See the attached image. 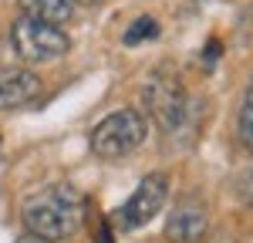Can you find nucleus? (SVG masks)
Instances as JSON below:
<instances>
[{
  "label": "nucleus",
  "instance_id": "obj_3",
  "mask_svg": "<svg viewBox=\"0 0 253 243\" xmlns=\"http://www.w3.org/2000/svg\"><path fill=\"white\" fill-rule=\"evenodd\" d=\"M10 44L24 61L31 64H44V61H58L68 54L71 40L64 34V27L58 24H44V20L24 17L20 14L14 24H10Z\"/></svg>",
  "mask_w": 253,
  "mask_h": 243
},
{
  "label": "nucleus",
  "instance_id": "obj_1",
  "mask_svg": "<svg viewBox=\"0 0 253 243\" xmlns=\"http://www.w3.org/2000/svg\"><path fill=\"white\" fill-rule=\"evenodd\" d=\"M20 220L27 226V233H38L44 240H68L75 237L84 223V196L71 182H58V186H44L24 202Z\"/></svg>",
  "mask_w": 253,
  "mask_h": 243
},
{
  "label": "nucleus",
  "instance_id": "obj_12",
  "mask_svg": "<svg viewBox=\"0 0 253 243\" xmlns=\"http://www.w3.org/2000/svg\"><path fill=\"white\" fill-rule=\"evenodd\" d=\"M14 243H54V240H44V237H38V233H24V237H17Z\"/></svg>",
  "mask_w": 253,
  "mask_h": 243
},
{
  "label": "nucleus",
  "instance_id": "obj_6",
  "mask_svg": "<svg viewBox=\"0 0 253 243\" xmlns=\"http://www.w3.org/2000/svg\"><path fill=\"white\" fill-rule=\"evenodd\" d=\"M41 78L27 68H3L0 71V112L3 108H20L41 95Z\"/></svg>",
  "mask_w": 253,
  "mask_h": 243
},
{
  "label": "nucleus",
  "instance_id": "obj_4",
  "mask_svg": "<svg viewBox=\"0 0 253 243\" xmlns=\"http://www.w3.org/2000/svg\"><path fill=\"white\" fill-rule=\"evenodd\" d=\"M145 105L166 135H175L189 125V95H186L182 81L169 71H159L145 81Z\"/></svg>",
  "mask_w": 253,
  "mask_h": 243
},
{
  "label": "nucleus",
  "instance_id": "obj_5",
  "mask_svg": "<svg viewBox=\"0 0 253 243\" xmlns=\"http://www.w3.org/2000/svg\"><path fill=\"white\" fill-rule=\"evenodd\" d=\"M166 200H169V176L166 172H149L135 186V193L125 200V206L118 209V223L125 230H138L166 206Z\"/></svg>",
  "mask_w": 253,
  "mask_h": 243
},
{
  "label": "nucleus",
  "instance_id": "obj_11",
  "mask_svg": "<svg viewBox=\"0 0 253 243\" xmlns=\"http://www.w3.org/2000/svg\"><path fill=\"white\" fill-rule=\"evenodd\" d=\"M233 193L240 202H247V206H253V165H247V169H240L233 179Z\"/></svg>",
  "mask_w": 253,
  "mask_h": 243
},
{
  "label": "nucleus",
  "instance_id": "obj_14",
  "mask_svg": "<svg viewBox=\"0 0 253 243\" xmlns=\"http://www.w3.org/2000/svg\"><path fill=\"white\" fill-rule=\"evenodd\" d=\"M71 3H88V7H95V3H101V0H71Z\"/></svg>",
  "mask_w": 253,
  "mask_h": 243
},
{
  "label": "nucleus",
  "instance_id": "obj_9",
  "mask_svg": "<svg viewBox=\"0 0 253 243\" xmlns=\"http://www.w3.org/2000/svg\"><path fill=\"white\" fill-rule=\"evenodd\" d=\"M240 142H243L247 152H253V78L247 84L243 105H240Z\"/></svg>",
  "mask_w": 253,
  "mask_h": 243
},
{
  "label": "nucleus",
  "instance_id": "obj_13",
  "mask_svg": "<svg viewBox=\"0 0 253 243\" xmlns=\"http://www.w3.org/2000/svg\"><path fill=\"white\" fill-rule=\"evenodd\" d=\"M216 54H219V44H216V40H213V44H210V47H206V61H213Z\"/></svg>",
  "mask_w": 253,
  "mask_h": 243
},
{
  "label": "nucleus",
  "instance_id": "obj_8",
  "mask_svg": "<svg viewBox=\"0 0 253 243\" xmlns=\"http://www.w3.org/2000/svg\"><path fill=\"white\" fill-rule=\"evenodd\" d=\"M17 10L24 17L58 24V27H64L68 20L75 17V3L71 0H17Z\"/></svg>",
  "mask_w": 253,
  "mask_h": 243
},
{
  "label": "nucleus",
  "instance_id": "obj_2",
  "mask_svg": "<svg viewBox=\"0 0 253 243\" xmlns=\"http://www.w3.org/2000/svg\"><path fill=\"white\" fill-rule=\"evenodd\" d=\"M149 135V119L135 108H118L91 128V152L98 159H125Z\"/></svg>",
  "mask_w": 253,
  "mask_h": 243
},
{
  "label": "nucleus",
  "instance_id": "obj_10",
  "mask_svg": "<svg viewBox=\"0 0 253 243\" xmlns=\"http://www.w3.org/2000/svg\"><path fill=\"white\" fill-rule=\"evenodd\" d=\"M159 38V20L156 17H138L125 34H122V40L128 44V47H135V44H142V40H156Z\"/></svg>",
  "mask_w": 253,
  "mask_h": 243
},
{
  "label": "nucleus",
  "instance_id": "obj_7",
  "mask_svg": "<svg viewBox=\"0 0 253 243\" xmlns=\"http://www.w3.org/2000/svg\"><path fill=\"white\" fill-rule=\"evenodd\" d=\"M203 233H206V209L199 202L175 206L169 216V226H166V237L172 243H196L203 240Z\"/></svg>",
  "mask_w": 253,
  "mask_h": 243
}]
</instances>
